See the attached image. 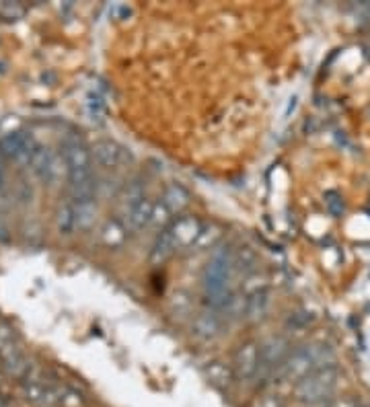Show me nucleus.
Masks as SVG:
<instances>
[{"label":"nucleus","instance_id":"cd10ccee","mask_svg":"<svg viewBox=\"0 0 370 407\" xmlns=\"http://www.w3.org/2000/svg\"><path fill=\"white\" fill-rule=\"evenodd\" d=\"M325 208L331 216H341L343 214V200L338 191H327L325 193Z\"/></svg>","mask_w":370,"mask_h":407},{"label":"nucleus","instance_id":"5701e85b","mask_svg":"<svg viewBox=\"0 0 370 407\" xmlns=\"http://www.w3.org/2000/svg\"><path fill=\"white\" fill-rule=\"evenodd\" d=\"M175 220H173V212L163 204V202H154V210H153V220H151V226L154 228H158L160 233L163 230H167V228H171V224H173Z\"/></svg>","mask_w":370,"mask_h":407},{"label":"nucleus","instance_id":"6ab92c4d","mask_svg":"<svg viewBox=\"0 0 370 407\" xmlns=\"http://www.w3.org/2000/svg\"><path fill=\"white\" fill-rule=\"evenodd\" d=\"M72 204H74V202H72ZM74 212H76V228H83V230L91 228L92 224H95V220H97V214H99L95 200L74 204Z\"/></svg>","mask_w":370,"mask_h":407},{"label":"nucleus","instance_id":"f704fd0d","mask_svg":"<svg viewBox=\"0 0 370 407\" xmlns=\"http://www.w3.org/2000/svg\"><path fill=\"white\" fill-rule=\"evenodd\" d=\"M11 241V230L8 226L0 220V243H8Z\"/></svg>","mask_w":370,"mask_h":407},{"label":"nucleus","instance_id":"4468645a","mask_svg":"<svg viewBox=\"0 0 370 407\" xmlns=\"http://www.w3.org/2000/svg\"><path fill=\"white\" fill-rule=\"evenodd\" d=\"M154 202L153 200H142L138 206H134L132 210H128V224L132 230H144L146 226H151L153 220Z\"/></svg>","mask_w":370,"mask_h":407},{"label":"nucleus","instance_id":"4be33fe9","mask_svg":"<svg viewBox=\"0 0 370 407\" xmlns=\"http://www.w3.org/2000/svg\"><path fill=\"white\" fill-rule=\"evenodd\" d=\"M220 239H222V226H218V224H208V226L202 228V235H200L196 247H200V249H208V247L214 249V247H218Z\"/></svg>","mask_w":370,"mask_h":407},{"label":"nucleus","instance_id":"2f4dec72","mask_svg":"<svg viewBox=\"0 0 370 407\" xmlns=\"http://www.w3.org/2000/svg\"><path fill=\"white\" fill-rule=\"evenodd\" d=\"M83 395L74 389H62V407H81Z\"/></svg>","mask_w":370,"mask_h":407},{"label":"nucleus","instance_id":"e433bc0d","mask_svg":"<svg viewBox=\"0 0 370 407\" xmlns=\"http://www.w3.org/2000/svg\"><path fill=\"white\" fill-rule=\"evenodd\" d=\"M0 407H11V401L4 395H0Z\"/></svg>","mask_w":370,"mask_h":407},{"label":"nucleus","instance_id":"9b49d317","mask_svg":"<svg viewBox=\"0 0 370 407\" xmlns=\"http://www.w3.org/2000/svg\"><path fill=\"white\" fill-rule=\"evenodd\" d=\"M270 313V292L259 290L247 296V315L249 323H261Z\"/></svg>","mask_w":370,"mask_h":407},{"label":"nucleus","instance_id":"2eb2a0df","mask_svg":"<svg viewBox=\"0 0 370 407\" xmlns=\"http://www.w3.org/2000/svg\"><path fill=\"white\" fill-rule=\"evenodd\" d=\"M206 376H208V380L218 387V389H231L233 387V382L237 380V376L233 373V366H226L224 362H212L208 368H206Z\"/></svg>","mask_w":370,"mask_h":407},{"label":"nucleus","instance_id":"b1692460","mask_svg":"<svg viewBox=\"0 0 370 407\" xmlns=\"http://www.w3.org/2000/svg\"><path fill=\"white\" fill-rule=\"evenodd\" d=\"M13 347H19L15 329L11 325H6V323H0V356L11 352Z\"/></svg>","mask_w":370,"mask_h":407},{"label":"nucleus","instance_id":"20e7f679","mask_svg":"<svg viewBox=\"0 0 370 407\" xmlns=\"http://www.w3.org/2000/svg\"><path fill=\"white\" fill-rule=\"evenodd\" d=\"M62 157L66 163V173L68 171H92L91 149L81 140V138H68L62 144Z\"/></svg>","mask_w":370,"mask_h":407},{"label":"nucleus","instance_id":"c756f323","mask_svg":"<svg viewBox=\"0 0 370 407\" xmlns=\"http://www.w3.org/2000/svg\"><path fill=\"white\" fill-rule=\"evenodd\" d=\"M0 17H4L6 21H15L23 17V8L17 2H2L0 4Z\"/></svg>","mask_w":370,"mask_h":407},{"label":"nucleus","instance_id":"ddd939ff","mask_svg":"<svg viewBox=\"0 0 370 407\" xmlns=\"http://www.w3.org/2000/svg\"><path fill=\"white\" fill-rule=\"evenodd\" d=\"M308 354V358L313 360V366L315 371H321V368H334L336 366V350L329 344H310L305 347Z\"/></svg>","mask_w":370,"mask_h":407},{"label":"nucleus","instance_id":"473e14b6","mask_svg":"<svg viewBox=\"0 0 370 407\" xmlns=\"http://www.w3.org/2000/svg\"><path fill=\"white\" fill-rule=\"evenodd\" d=\"M31 195H33V191H31V188L27 186V181H21V184H19V200H21V202H27V200H31Z\"/></svg>","mask_w":370,"mask_h":407},{"label":"nucleus","instance_id":"f257e3e1","mask_svg":"<svg viewBox=\"0 0 370 407\" xmlns=\"http://www.w3.org/2000/svg\"><path fill=\"white\" fill-rule=\"evenodd\" d=\"M338 366H334V368H321V371H313L303 380H299L294 385L292 393H294V397L301 403H310V401H319V399H331L334 393L338 391Z\"/></svg>","mask_w":370,"mask_h":407},{"label":"nucleus","instance_id":"1a4fd4ad","mask_svg":"<svg viewBox=\"0 0 370 407\" xmlns=\"http://www.w3.org/2000/svg\"><path fill=\"white\" fill-rule=\"evenodd\" d=\"M92 157L103 169H118L123 160V149L114 140H99L92 146Z\"/></svg>","mask_w":370,"mask_h":407},{"label":"nucleus","instance_id":"dca6fc26","mask_svg":"<svg viewBox=\"0 0 370 407\" xmlns=\"http://www.w3.org/2000/svg\"><path fill=\"white\" fill-rule=\"evenodd\" d=\"M56 226L58 233L64 237H70L76 230V212H74V204L72 202H64L58 212H56Z\"/></svg>","mask_w":370,"mask_h":407},{"label":"nucleus","instance_id":"f8f14e48","mask_svg":"<svg viewBox=\"0 0 370 407\" xmlns=\"http://www.w3.org/2000/svg\"><path fill=\"white\" fill-rule=\"evenodd\" d=\"M163 204L173 214H179L191 204V193L184 186H179V184H171V186H167L165 193H163Z\"/></svg>","mask_w":370,"mask_h":407},{"label":"nucleus","instance_id":"39448f33","mask_svg":"<svg viewBox=\"0 0 370 407\" xmlns=\"http://www.w3.org/2000/svg\"><path fill=\"white\" fill-rule=\"evenodd\" d=\"M259 356H261V368L276 371L278 366L290 356V342L284 336H272L263 344H259Z\"/></svg>","mask_w":370,"mask_h":407},{"label":"nucleus","instance_id":"393cba45","mask_svg":"<svg viewBox=\"0 0 370 407\" xmlns=\"http://www.w3.org/2000/svg\"><path fill=\"white\" fill-rule=\"evenodd\" d=\"M189 311H191L189 296L185 292H175L173 294V301H171V313L175 315V317H179V319H184V317L189 315Z\"/></svg>","mask_w":370,"mask_h":407},{"label":"nucleus","instance_id":"a878e982","mask_svg":"<svg viewBox=\"0 0 370 407\" xmlns=\"http://www.w3.org/2000/svg\"><path fill=\"white\" fill-rule=\"evenodd\" d=\"M62 165H66V163H64V157L54 155V158H52V163H50V167H48V171H46V175H43L41 181L48 184V186H56L62 177Z\"/></svg>","mask_w":370,"mask_h":407},{"label":"nucleus","instance_id":"aec40b11","mask_svg":"<svg viewBox=\"0 0 370 407\" xmlns=\"http://www.w3.org/2000/svg\"><path fill=\"white\" fill-rule=\"evenodd\" d=\"M257 263H259V259H257L255 249H251V247L245 245V247H239V249L235 251V268L239 272H245L247 276L255 274L257 272Z\"/></svg>","mask_w":370,"mask_h":407},{"label":"nucleus","instance_id":"7c9ffc66","mask_svg":"<svg viewBox=\"0 0 370 407\" xmlns=\"http://www.w3.org/2000/svg\"><path fill=\"white\" fill-rule=\"evenodd\" d=\"M253 407H286V401L280 393H266L255 401Z\"/></svg>","mask_w":370,"mask_h":407},{"label":"nucleus","instance_id":"a211bd4d","mask_svg":"<svg viewBox=\"0 0 370 407\" xmlns=\"http://www.w3.org/2000/svg\"><path fill=\"white\" fill-rule=\"evenodd\" d=\"M142 200H146V191H144L142 181H138V179L125 184L122 191H120V202H122L123 208H128V210H132L134 206H138Z\"/></svg>","mask_w":370,"mask_h":407},{"label":"nucleus","instance_id":"0eeeda50","mask_svg":"<svg viewBox=\"0 0 370 407\" xmlns=\"http://www.w3.org/2000/svg\"><path fill=\"white\" fill-rule=\"evenodd\" d=\"M191 333L200 342H212L222 333V317L216 311H202L191 321Z\"/></svg>","mask_w":370,"mask_h":407},{"label":"nucleus","instance_id":"f3484780","mask_svg":"<svg viewBox=\"0 0 370 407\" xmlns=\"http://www.w3.org/2000/svg\"><path fill=\"white\" fill-rule=\"evenodd\" d=\"M52 158H54V153H52L48 146H39V144H37V146L33 149V153H31L27 165H29L31 171H33L39 179H43V175H46V171H48Z\"/></svg>","mask_w":370,"mask_h":407},{"label":"nucleus","instance_id":"c85d7f7f","mask_svg":"<svg viewBox=\"0 0 370 407\" xmlns=\"http://www.w3.org/2000/svg\"><path fill=\"white\" fill-rule=\"evenodd\" d=\"M23 237H25V241H27L29 245H39L41 239H43V228H41V224H39V222H29V224H25Z\"/></svg>","mask_w":370,"mask_h":407},{"label":"nucleus","instance_id":"6e6552de","mask_svg":"<svg viewBox=\"0 0 370 407\" xmlns=\"http://www.w3.org/2000/svg\"><path fill=\"white\" fill-rule=\"evenodd\" d=\"M204 224L196 216H181L171 224V233L177 241L179 247H191L198 243L200 235H202Z\"/></svg>","mask_w":370,"mask_h":407},{"label":"nucleus","instance_id":"c9c22d12","mask_svg":"<svg viewBox=\"0 0 370 407\" xmlns=\"http://www.w3.org/2000/svg\"><path fill=\"white\" fill-rule=\"evenodd\" d=\"M334 399H319V401H310V403H303L301 407H331Z\"/></svg>","mask_w":370,"mask_h":407},{"label":"nucleus","instance_id":"bb28decb","mask_svg":"<svg viewBox=\"0 0 370 407\" xmlns=\"http://www.w3.org/2000/svg\"><path fill=\"white\" fill-rule=\"evenodd\" d=\"M259 290H268V276H263V274H259V272L249 274L245 284H243V292H245V296L253 294V292H259Z\"/></svg>","mask_w":370,"mask_h":407},{"label":"nucleus","instance_id":"f03ea898","mask_svg":"<svg viewBox=\"0 0 370 407\" xmlns=\"http://www.w3.org/2000/svg\"><path fill=\"white\" fill-rule=\"evenodd\" d=\"M259 364H261L259 344L257 342H245L243 345H239V350L235 352L233 373L237 376V380L249 382V380H253L257 376V373H259Z\"/></svg>","mask_w":370,"mask_h":407},{"label":"nucleus","instance_id":"7ed1b4c3","mask_svg":"<svg viewBox=\"0 0 370 407\" xmlns=\"http://www.w3.org/2000/svg\"><path fill=\"white\" fill-rule=\"evenodd\" d=\"M315 371V366H313V360L308 358L307 350L305 347H301V350H296V352H292L280 366H278L276 371H274V378L278 380H288V382H299V380H303L305 376L310 375Z\"/></svg>","mask_w":370,"mask_h":407},{"label":"nucleus","instance_id":"72a5a7b5","mask_svg":"<svg viewBox=\"0 0 370 407\" xmlns=\"http://www.w3.org/2000/svg\"><path fill=\"white\" fill-rule=\"evenodd\" d=\"M331 407H360V406H358V401L352 399V397H341L338 401H334V406Z\"/></svg>","mask_w":370,"mask_h":407},{"label":"nucleus","instance_id":"4c0bfd02","mask_svg":"<svg viewBox=\"0 0 370 407\" xmlns=\"http://www.w3.org/2000/svg\"><path fill=\"white\" fill-rule=\"evenodd\" d=\"M0 368H2V360H0Z\"/></svg>","mask_w":370,"mask_h":407},{"label":"nucleus","instance_id":"412c9836","mask_svg":"<svg viewBox=\"0 0 370 407\" xmlns=\"http://www.w3.org/2000/svg\"><path fill=\"white\" fill-rule=\"evenodd\" d=\"M101 237H103V243H105L107 247H120L123 241H125V230H123V226L120 222L109 220V222L103 226Z\"/></svg>","mask_w":370,"mask_h":407},{"label":"nucleus","instance_id":"423d86ee","mask_svg":"<svg viewBox=\"0 0 370 407\" xmlns=\"http://www.w3.org/2000/svg\"><path fill=\"white\" fill-rule=\"evenodd\" d=\"M35 146L37 144L27 132H8L6 136L0 138V153L4 155V158H21L27 163Z\"/></svg>","mask_w":370,"mask_h":407},{"label":"nucleus","instance_id":"9d476101","mask_svg":"<svg viewBox=\"0 0 370 407\" xmlns=\"http://www.w3.org/2000/svg\"><path fill=\"white\" fill-rule=\"evenodd\" d=\"M177 249H179V245H177V241H175L171 228L158 233L156 239H154L153 249H151V263H153V265H163V263H167V261L175 255V251Z\"/></svg>","mask_w":370,"mask_h":407}]
</instances>
